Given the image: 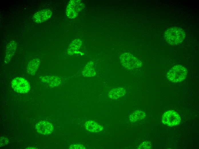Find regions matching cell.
Listing matches in <instances>:
<instances>
[{
  "label": "cell",
  "instance_id": "cell-1",
  "mask_svg": "<svg viewBox=\"0 0 199 149\" xmlns=\"http://www.w3.org/2000/svg\"><path fill=\"white\" fill-rule=\"evenodd\" d=\"M186 34L184 30L178 27H172L168 29L164 34L166 41L171 45H178L184 39Z\"/></svg>",
  "mask_w": 199,
  "mask_h": 149
},
{
  "label": "cell",
  "instance_id": "cell-2",
  "mask_svg": "<svg viewBox=\"0 0 199 149\" xmlns=\"http://www.w3.org/2000/svg\"><path fill=\"white\" fill-rule=\"evenodd\" d=\"M187 69L181 65L173 66L168 71L167 77L168 80L172 82L178 83L183 81L187 77Z\"/></svg>",
  "mask_w": 199,
  "mask_h": 149
},
{
  "label": "cell",
  "instance_id": "cell-3",
  "mask_svg": "<svg viewBox=\"0 0 199 149\" xmlns=\"http://www.w3.org/2000/svg\"><path fill=\"white\" fill-rule=\"evenodd\" d=\"M122 65L129 70L134 69L141 67L142 62L139 59L129 53H124L120 57Z\"/></svg>",
  "mask_w": 199,
  "mask_h": 149
},
{
  "label": "cell",
  "instance_id": "cell-4",
  "mask_svg": "<svg viewBox=\"0 0 199 149\" xmlns=\"http://www.w3.org/2000/svg\"><path fill=\"white\" fill-rule=\"evenodd\" d=\"M84 7V4L80 0L70 1L66 9V14L67 17L71 19L76 17L79 12L82 11Z\"/></svg>",
  "mask_w": 199,
  "mask_h": 149
},
{
  "label": "cell",
  "instance_id": "cell-5",
  "mask_svg": "<svg viewBox=\"0 0 199 149\" xmlns=\"http://www.w3.org/2000/svg\"><path fill=\"white\" fill-rule=\"evenodd\" d=\"M11 86L15 91L19 93L24 94L28 93L30 87L29 83L25 78L17 77L11 82Z\"/></svg>",
  "mask_w": 199,
  "mask_h": 149
},
{
  "label": "cell",
  "instance_id": "cell-6",
  "mask_svg": "<svg viewBox=\"0 0 199 149\" xmlns=\"http://www.w3.org/2000/svg\"><path fill=\"white\" fill-rule=\"evenodd\" d=\"M162 120L164 124L173 126L179 124L180 122L181 119L177 112L174 111L169 110L163 115Z\"/></svg>",
  "mask_w": 199,
  "mask_h": 149
},
{
  "label": "cell",
  "instance_id": "cell-7",
  "mask_svg": "<svg viewBox=\"0 0 199 149\" xmlns=\"http://www.w3.org/2000/svg\"><path fill=\"white\" fill-rule=\"evenodd\" d=\"M36 129L39 134L43 135H48L53 132V127L51 123L48 121H41L37 123L36 126Z\"/></svg>",
  "mask_w": 199,
  "mask_h": 149
},
{
  "label": "cell",
  "instance_id": "cell-8",
  "mask_svg": "<svg viewBox=\"0 0 199 149\" xmlns=\"http://www.w3.org/2000/svg\"><path fill=\"white\" fill-rule=\"evenodd\" d=\"M52 15V12L50 9H45L35 13L33 16V18L35 23H40L47 20Z\"/></svg>",
  "mask_w": 199,
  "mask_h": 149
},
{
  "label": "cell",
  "instance_id": "cell-9",
  "mask_svg": "<svg viewBox=\"0 0 199 149\" xmlns=\"http://www.w3.org/2000/svg\"><path fill=\"white\" fill-rule=\"evenodd\" d=\"M17 44L14 40L10 41L7 44L6 48L5 63H8L13 57L17 48Z\"/></svg>",
  "mask_w": 199,
  "mask_h": 149
},
{
  "label": "cell",
  "instance_id": "cell-10",
  "mask_svg": "<svg viewBox=\"0 0 199 149\" xmlns=\"http://www.w3.org/2000/svg\"><path fill=\"white\" fill-rule=\"evenodd\" d=\"M85 126L87 130L91 133H99L104 129L101 124L92 120L87 121L85 123Z\"/></svg>",
  "mask_w": 199,
  "mask_h": 149
},
{
  "label": "cell",
  "instance_id": "cell-11",
  "mask_svg": "<svg viewBox=\"0 0 199 149\" xmlns=\"http://www.w3.org/2000/svg\"><path fill=\"white\" fill-rule=\"evenodd\" d=\"M124 88L122 87L116 88L111 90L109 92V97L113 99H116L123 96L126 93Z\"/></svg>",
  "mask_w": 199,
  "mask_h": 149
},
{
  "label": "cell",
  "instance_id": "cell-12",
  "mask_svg": "<svg viewBox=\"0 0 199 149\" xmlns=\"http://www.w3.org/2000/svg\"><path fill=\"white\" fill-rule=\"evenodd\" d=\"M40 64L39 59L34 58L28 63L27 69V72L29 74L34 75L35 73Z\"/></svg>",
  "mask_w": 199,
  "mask_h": 149
},
{
  "label": "cell",
  "instance_id": "cell-13",
  "mask_svg": "<svg viewBox=\"0 0 199 149\" xmlns=\"http://www.w3.org/2000/svg\"><path fill=\"white\" fill-rule=\"evenodd\" d=\"M145 113L143 111L138 110L135 111L129 116L130 121L134 122L144 119L146 117Z\"/></svg>",
  "mask_w": 199,
  "mask_h": 149
},
{
  "label": "cell",
  "instance_id": "cell-14",
  "mask_svg": "<svg viewBox=\"0 0 199 149\" xmlns=\"http://www.w3.org/2000/svg\"><path fill=\"white\" fill-rule=\"evenodd\" d=\"M152 148L151 143L149 142H144L142 143L138 146V149H150Z\"/></svg>",
  "mask_w": 199,
  "mask_h": 149
},
{
  "label": "cell",
  "instance_id": "cell-15",
  "mask_svg": "<svg viewBox=\"0 0 199 149\" xmlns=\"http://www.w3.org/2000/svg\"><path fill=\"white\" fill-rule=\"evenodd\" d=\"M9 140L7 138L1 137L0 138V147L3 146L8 144Z\"/></svg>",
  "mask_w": 199,
  "mask_h": 149
},
{
  "label": "cell",
  "instance_id": "cell-16",
  "mask_svg": "<svg viewBox=\"0 0 199 149\" xmlns=\"http://www.w3.org/2000/svg\"><path fill=\"white\" fill-rule=\"evenodd\" d=\"M70 149H85V147L82 145L79 144L71 145L69 147Z\"/></svg>",
  "mask_w": 199,
  "mask_h": 149
}]
</instances>
